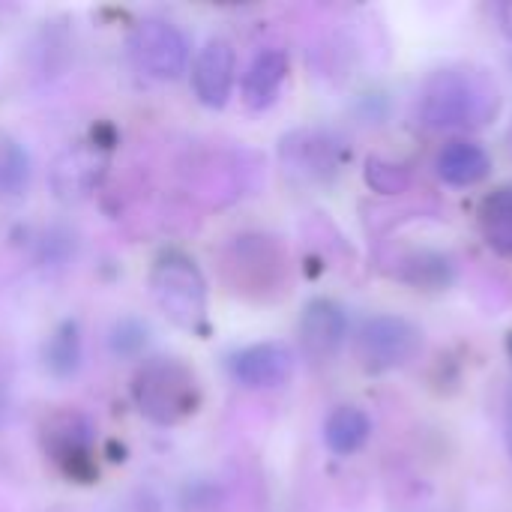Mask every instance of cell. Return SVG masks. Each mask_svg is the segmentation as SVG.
Returning a JSON list of instances; mask_svg holds the SVG:
<instances>
[{
  "instance_id": "cell-20",
  "label": "cell",
  "mask_w": 512,
  "mask_h": 512,
  "mask_svg": "<svg viewBox=\"0 0 512 512\" xmlns=\"http://www.w3.org/2000/svg\"><path fill=\"white\" fill-rule=\"evenodd\" d=\"M72 255H75V234L69 228L54 225V228L42 231V237L36 243V261L42 267H51V270L54 267H66Z\"/></svg>"
},
{
  "instance_id": "cell-22",
  "label": "cell",
  "mask_w": 512,
  "mask_h": 512,
  "mask_svg": "<svg viewBox=\"0 0 512 512\" xmlns=\"http://www.w3.org/2000/svg\"><path fill=\"white\" fill-rule=\"evenodd\" d=\"M504 441H507V450L512 456V384L507 390V408H504Z\"/></svg>"
},
{
  "instance_id": "cell-11",
  "label": "cell",
  "mask_w": 512,
  "mask_h": 512,
  "mask_svg": "<svg viewBox=\"0 0 512 512\" xmlns=\"http://www.w3.org/2000/svg\"><path fill=\"white\" fill-rule=\"evenodd\" d=\"M348 336V315L336 300L318 297L306 303L300 315V345L309 360H330L339 354L342 342Z\"/></svg>"
},
{
  "instance_id": "cell-18",
  "label": "cell",
  "mask_w": 512,
  "mask_h": 512,
  "mask_svg": "<svg viewBox=\"0 0 512 512\" xmlns=\"http://www.w3.org/2000/svg\"><path fill=\"white\" fill-rule=\"evenodd\" d=\"M33 162L21 141L0 135V195L3 198H21L30 186Z\"/></svg>"
},
{
  "instance_id": "cell-17",
  "label": "cell",
  "mask_w": 512,
  "mask_h": 512,
  "mask_svg": "<svg viewBox=\"0 0 512 512\" xmlns=\"http://www.w3.org/2000/svg\"><path fill=\"white\" fill-rule=\"evenodd\" d=\"M282 159L291 171L306 177H324L333 171V144L318 132H297L282 141Z\"/></svg>"
},
{
  "instance_id": "cell-2",
  "label": "cell",
  "mask_w": 512,
  "mask_h": 512,
  "mask_svg": "<svg viewBox=\"0 0 512 512\" xmlns=\"http://www.w3.org/2000/svg\"><path fill=\"white\" fill-rule=\"evenodd\" d=\"M219 273L243 300H273L285 291L288 258L276 237L237 234L219 252Z\"/></svg>"
},
{
  "instance_id": "cell-8",
  "label": "cell",
  "mask_w": 512,
  "mask_h": 512,
  "mask_svg": "<svg viewBox=\"0 0 512 512\" xmlns=\"http://www.w3.org/2000/svg\"><path fill=\"white\" fill-rule=\"evenodd\" d=\"M108 171V147L99 141L69 144L51 165V189L60 201H81L99 189Z\"/></svg>"
},
{
  "instance_id": "cell-13",
  "label": "cell",
  "mask_w": 512,
  "mask_h": 512,
  "mask_svg": "<svg viewBox=\"0 0 512 512\" xmlns=\"http://www.w3.org/2000/svg\"><path fill=\"white\" fill-rule=\"evenodd\" d=\"M438 177L456 189H468L483 183L492 174V156L483 144L468 141V138H456L450 144H444V150L438 153Z\"/></svg>"
},
{
  "instance_id": "cell-1",
  "label": "cell",
  "mask_w": 512,
  "mask_h": 512,
  "mask_svg": "<svg viewBox=\"0 0 512 512\" xmlns=\"http://www.w3.org/2000/svg\"><path fill=\"white\" fill-rule=\"evenodd\" d=\"M501 90L483 69H441L420 90V120L432 129H480L498 117Z\"/></svg>"
},
{
  "instance_id": "cell-12",
  "label": "cell",
  "mask_w": 512,
  "mask_h": 512,
  "mask_svg": "<svg viewBox=\"0 0 512 512\" xmlns=\"http://www.w3.org/2000/svg\"><path fill=\"white\" fill-rule=\"evenodd\" d=\"M288 78V54L282 48H261L243 72L240 93L252 111H267Z\"/></svg>"
},
{
  "instance_id": "cell-3",
  "label": "cell",
  "mask_w": 512,
  "mask_h": 512,
  "mask_svg": "<svg viewBox=\"0 0 512 512\" xmlns=\"http://www.w3.org/2000/svg\"><path fill=\"white\" fill-rule=\"evenodd\" d=\"M132 402L153 426H180L201 405V387L195 372L174 357L147 360L132 378Z\"/></svg>"
},
{
  "instance_id": "cell-14",
  "label": "cell",
  "mask_w": 512,
  "mask_h": 512,
  "mask_svg": "<svg viewBox=\"0 0 512 512\" xmlns=\"http://www.w3.org/2000/svg\"><path fill=\"white\" fill-rule=\"evenodd\" d=\"M372 438V420L357 405H339L324 420V444L333 456H354Z\"/></svg>"
},
{
  "instance_id": "cell-5",
  "label": "cell",
  "mask_w": 512,
  "mask_h": 512,
  "mask_svg": "<svg viewBox=\"0 0 512 512\" xmlns=\"http://www.w3.org/2000/svg\"><path fill=\"white\" fill-rule=\"evenodd\" d=\"M129 57L132 63L156 81H174L186 72L192 45L189 36L165 18H144L129 33Z\"/></svg>"
},
{
  "instance_id": "cell-10",
  "label": "cell",
  "mask_w": 512,
  "mask_h": 512,
  "mask_svg": "<svg viewBox=\"0 0 512 512\" xmlns=\"http://www.w3.org/2000/svg\"><path fill=\"white\" fill-rule=\"evenodd\" d=\"M294 372V351L282 342H258L228 357V375L246 390L282 387Z\"/></svg>"
},
{
  "instance_id": "cell-4",
  "label": "cell",
  "mask_w": 512,
  "mask_h": 512,
  "mask_svg": "<svg viewBox=\"0 0 512 512\" xmlns=\"http://www.w3.org/2000/svg\"><path fill=\"white\" fill-rule=\"evenodd\" d=\"M150 294L159 312L186 333H201L207 324V279L201 267L177 249L162 252L150 267Z\"/></svg>"
},
{
  "instance_id": "cell-21",
  "label": "cell",
  "mask_w": 512,
  "mask_h": 512,
  "mask_svg": "<svg viewBox=\"0 0 512 512\" xmlns=\"http://www.w3.org/2000/svg\"><path fill=\"white\" fill-rule=\"evenodd\" d=\"M366 183L375 189V192H384V195H396V192H405L411 186V174L396 165V162H387L381 156H372L366 162Z\"/></svg>"
},
{
  "instance_id": "cell-6",
  "label": "cell",
  "mask_w": 512,
  "mask_h": 512,
  "mask_svg": "<svg viewBox=\"0 0 512 512\" xmlns=\"http://www.w3.org/2000/svg\"><path fill=\"white\" fill-rule=\"evenodd\" d=\"M42 444L51 462L78 483L96 480L93 462V423L78 411L51 414L42 426Z\"/></svg>"
},
{
  "instance_id": "cell-7",
  "label": "cell",
  "mask_w": 512,
  "mask_h": 512,
  "mask_svg": "<svg viewBox=\"0 0 512 512\" xmlns=\"http://www.w3.org/2000/svg\"><path fill=\"white\" fill-rule=\"evenodd\" d=\"M420 330L399 315H375L360 327L357 357L369 372H390L414 360L420 351Z\"/></svg>"
},
{
  "instance_id": "cell-24",
  "label": "cell",
  "mask_w": 512,
  "mask_h": 512,
  "mask_svg": "<svg viewBox=\"0 0 512 512\" xmlns=\"http://www.w3.org/2000/svg\"><path fill=\"white\" fill-rule=\"evenodd\" d=\"M6 393H9V384H6V369L0 363V423H3V411H6Z\"/></svg>"
},
{
  "instance_id": "cell-15",
  "label": "cell",
  "mask_w": 512,
  "mask_h": 512,
  "mask_svg": "<svg viewBox=\"0 0 512 512\" xmlns=\"http://www.w3.org/2000/svg\"><path fill=\"white\" fill-rule=\"evenodd\" d=\"M81 360H84V342H81L78 321H60L42 345L45 372L57 381H66V378L78 375Z\"/></svg>"
},
{
  "instance_id": "cell-23",
  "label": "cell",
  "mask_w": 512,
  "mask_h": 512,
  "mask_svg": "<svg viewBox=\"0 0 512 512\" xmlns=\"http://www.w3.org/2000/svg\"><path fill=\"white\" fill-rule=\"evenodd\" d=\"M498 21H501V30L512 39V3H501L498 6Z\"/></svg>"
},
{
  "instance_id": "cell-16",
  "label": "cell",
  "mask_w": 512,
  "mask_h": 512,
  "mask_svg": "<svg viewBox=\"0 0 512 512\" xmlns=\"http://www.w3.org/2000/svg\"><path fill=\"white\" fill-rule=\"evenodd\" d=\"M483 240L504 258H512V186H498L480 201L477 213Z\"/></svg>"
},
{
  "instance_id": "cell-9",
  "label": "cell",
  "mask_w": 512,
  "mask_h": 512,
  "mask_svg": "<svg viewBox=\"0 0 512 512\" xmlns=\"http://www.w3.org/2000/svg\"><path fill=\"white\" fill-rule=\"evenodd\" d=\"M234 75H237V54L234 45L222 36L207 39L195 60H192V90L195 99L204 108H225L234 90Z\"/></svg>"
},
{
  "instance_id": "cell-19",
  "label": "cell",
  "mask_w": 512,
  "mask_h": 512,
  "mask_svg": "<svg viewBox=\"0 0 512 512\" xmlns=\"http://www.w3.org/2000/svg\"><path fill=\"white\" fill-rule=\"evenodd\" d=\"M147 345H150V327L141 318L126 315V318L114 321V327L108 333V348L114 357H123V360L141 357Z\"/></svg>"
}]
</instances>
